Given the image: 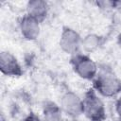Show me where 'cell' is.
I'll return each instance as SVG.
<instances>
[{
    "instance_id": "3957f363",
    "label": "cell",
    "mask_w": 121,
    "mask_h": 121,
    "mask_svg": "<svg viewBox=\"0 0 121 121\" xmlns=\"http://www.w3.org/2000/svg\"><path fill=\"white\" fill-rule=\"evenodd\" d=\"M72 65L75 73L83 79H93L97 76L96 63L86 55H75Z\"/></svg>"
},
{
    "instance_id": "8fae6325",
    "label": "cell",
    "mask_w": 121,
    "mask_h": 121,
    "mask_svg": "<svg viewBox=\"0 0 121 121\" xmlns=\"http://www.w3.org/2000/svg\"><path fill=\"white\" fill-rule=\"evenodd\" d=\"M115 112L119 117H121V96H119L115 102Z\"/></svg>"
},
{
    "instance_id": "52a82bcc",
    "label": "cell",
    "mask_w": 121,
    "mask_h": 121,
    "mask_svg": "<svg viewBox=\"0 0 121 121\" xmlns=\"http://www.w3.org/2000/svg\"><path fill=\"white\" fill-rule=\"evenodd\" d=\"M19 27L22 36L26 40L34 41L40 35V22L27 14L21 18Z\"/></svg>"
},
{
    "instance_id": "7a4b0ae2",
    "label": "cell",
    "mask_w": 121,
    "mask_h": 121,
    "mask_svg": "<svg viewBox=\"0 0 121 121\" xmlns=\"http://www.w3.org/2000/svg\"><path fill=\"white\" fill-rule=\"evenodd\" d=\"M83 101V113L91 121H103L106 117V110L103 101L95 91H89Z\"/></svg>"
},
{
    "instance_id": "4fadbf2b",
    "label": "cell",
    "mask_w": 121,
    "mask_h": 121,
    "mask_svg": "<svg viewBox=\"0 0 121 121\" xmlns=\"http://www.w3.org/2000/svg\"><path fill=\"white\" fill-rule=\"evenodd\" d=\"M117 43H118L119 47L121 48V32L119 33V35H118V37H117Z\"/></svg>"
},
{
    "instance_id": "277c9868",
    "label": "cell",
    "mask_w": 121,
    "mask_h": 121,
    "mask_svg": "<svg viewBox=\"0 0 121 121\" xmlns=\"http://www.w3.org/2000/svg\"><path fill=\"white\" fill-rule=\"evenodd\" d=\"M82 38L80 35L70 27H64L60 39V46L61 50L67 54L77 55L81 47Z\"/></svg>"
},
{
    "instance_id": "30bf717a",
    "label": "cell",
    "mask_w": 121,
    "mask_h": 121,
    "mask_svg": "<svg viewBox=\"0 0 121 121\" xmlns=\"http://www.w3.org/2000/svg\"><path fill=\"white\" fill-rule=\"evenodd\" d=\"M43 112L45 121H61V109L53 103L46 105Z\"/></svg>"
},
{
    "instance_id": "5b68a950",
    "label": "cell",
    "mask_w": 121,
    "mask_h": 121,
    "mask_svg": "<svg viewBox=\"0 0 121 121\" xmlns=\"http://www.w3.org/2000/svg\"><path fill=\"white\" fill-rule=\"evenodd\" d=\"M61 111L71 117H78L83 113V101L73 92L65 93L60 99Z\"/></svg>"
},
{
    "instance_id": "6da1fadb",
    "label": "cell",
    "mask_w": 121,
    "mask_h": 121,
    "mask_svg": "<svg viewBox=\"0 0 121 121\" xmlns=\"http://www.w3.org/2000/svg\"><path fill=\"white\" fill-rule=\"evenodd\" d=\"M95 89L102 96H116L121 93V79L112 73H103L95 77Z\"/></svg>"
},
{
    "instance_id": "9c48e42d",
    "label": "cell",
    "mask_w": 121,
    "mask_h": 121,
    "mask_svg": "<svg viewBox=\"0 0 121 121\" xmlns=\"http://www.w3.org/2000/svg\"><path fill=\"white\" fill-rule=\"evenodd\" d=\"M101 43V38L96 35V34H88L84 38H82V43H81V47L83 48L84 51L91 53L96 50Z\"/></svg>"
},
{
    "instance_id": "8992f818",
    "label": "cell",
    "mask_w": 121,
    "mask_h": 121,
    "mask_svg": "<svg viewBox=\"0 0 121 121\" xmlns=\"http://www.w3.org/2000/svg\"><path fill=\"white\" fill-rule=\"evenodd\" d=\"M0 71L9 77H19L22 75V68L17 59L8 51L0 53Z\"/></svg>"
},
{
    "instance_id": "ba28073f",
    "label": "cell",
    "mask_w": 121,
    "mask_h": 121,
    "mask_svg": "<svg viewBox=\"0 0 121 121\" xmlns=\"http://www.w3.org/2000/svg\"><path fill=\"white\" fill-rule=\"evenodd\" d=\"M47 11V3L43 0H31L26 4V14L39 22H42L46 17Z\"/></svg>"
},
{
    "instance_id": "7c38bea8",
    "label": "cell",
    "mask_w": 121,
    "mask_h": 121,
    "mask_svg": "<svg viewBox=\"0 0 121 121\" xmlns=\"http://www.w3.org/2000/svg\"><path fill=\"white\" fill-rule=\"evenodd\" d=\"M24 121H42L36 114H34V113H30L29 115H27L25 119H24Z\"/></svg>"
}]
</instances>
